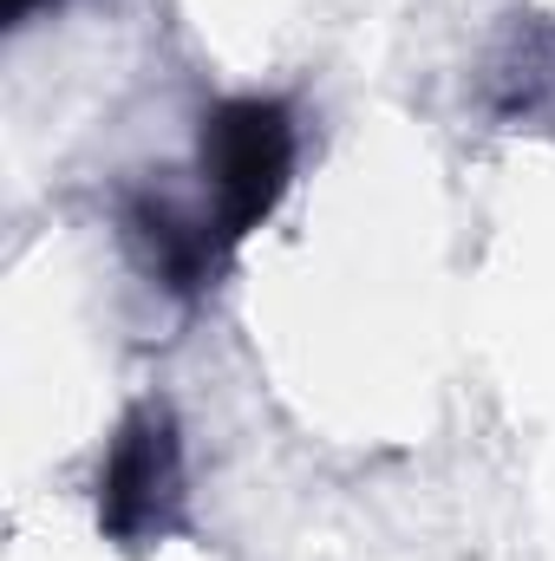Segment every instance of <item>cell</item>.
Returning a JSON list of instances; mask_svg holds the SVG:
<instances>
[{
	"instance_id": "6da1fadb",
	"label": "cell",
	"mask_w": 555,
	"mask_h": 561,
	"mask_svg": "<svg viewBox=\"0 0 555 561\" xmlns=\"http://www.w3.org/2000/svg\"><path fill=\"white\" fill-rule=\"evenodd\" d=\"M294 157H301V131L287 99L275 92H236L203 112V131H196L203 216L229 255L281 209L294 183Z\"/></svg>"
},
{
	"instance_id": "7a4b0ae2",
	"label": "cell",
	"mask_w": 555,
	"mask_h": 561,
	"mask_svg": "<svg viewBox=\"0 0 555 561\" xmlns=\"http://www.w3.org/2000/svg\"><path fill=\"white\" fill-rule=\"evenodd\" d=\"M92 503H99V529L118 549H150L190 523V463L170 405H138L118 419Z\"/></svg>"
},
{
	"instance_id": "3957f363",
	"label": "cell",
	"mask_w": 555,
	"mask_h": 561,
	"mask_svg": "<svg viewBox=\"0 0 555 561\" xmlns=\"http://www.w3.org/2000/svg\"><path fill=\"white\" fill-rule=\"evenodd\" d=\"M118 229H125V249L138 255V268L157 280L163 294H177V300H196V294L216 280V268L229 262V249L216 242L209 216H203V209H183V203H170V196H157V190L125 196Z\"/></svg>"
},
{
	"instance_id": "277c9868",
	"label": "cell",
	"mask_w": 555,
	"mask_h": 561,
	"mask_svg": "<svg viewBox=\"0 0 555 561\" xmlns=\"http://www.w3.org/2000/svg\"><path fill=\"white\" fill-rule=\"evenodd\" d=\"M484 85H490V105H497L503 118L536 112L555 92V26H517V33L503 39V53L490 59Z\"/></svg>"
},
{
	"instance_id": "5b68a950",
	"label": "cell",
	"mask_w": 555,
	"mask_h": 561,
	"mask_svg": "<svg viewBox=\"0 0 555 561\" xmlns=\"http://www.w3.org/2000/svg\"><path fill=\"white\" fill-rule=\"evenodd\" d=\"M39 7H53V0H0V20H7V26H26Z\"/></svg>"
}]
</instances>
